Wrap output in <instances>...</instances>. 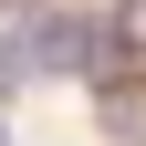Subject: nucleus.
<instances>
[{
	"instance_id": "obj_1",
	"label": "nucleus",
	"mask_w": 146,
	"mask_h": 146,
	"mask_svg": "<svg viewBox=\"0 0 146 146\" xmlns=\"http://www.w3.org/2000/svg\"><path fill=\"white\" fill-rule=\"evenodd\" d=\"M31 63H42V73H104V63H115V21L42 11V21H31Z\"/></svg>"
}]
</instances>
